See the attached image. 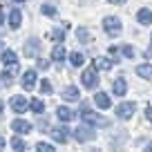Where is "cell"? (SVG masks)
<instances>
[{
	"mask_svg": "<svg viewBox=\"0 0 152 152\" xmlns=\"http://www.w3.org/2000/svg\"><path fill=\"white\" fill-rule=\"evenodd\" d=\"M103 29L107 36H119L123 31V25H121L119 18H114V16H105L103 18Z\"/></svg>",
	"mask_w": 152,
	"mask_h": 152,
	"instance_id": "6da1fadb",
	"label": "cell"
},
{
	"mask_svg": "<svg viewBox=\"0 0 152 152\" xmlns=\"http://www.w3.org/2000/svg\"><path fill=\"white\" fill-rule=\"evenodd\" d=\"M81 81H83V87H87V90H96V87H99V74H96V67H87V69L81 74Z\"/></svg>",
	"mask_w": 152,
	"mask_h": 152,
	"instance_id": "7a4b0ae2",
	"label": "cell"
},
{
	"mask_svg": "<svg viewBox=\"0 0 152 152\" xmlns=\"http://www.w3.org/2000/svg\"><path fill=\"white\" fill-rule=\"evenodd\" d=\"M81 121H85L87 125H99V123L107 125V121H105V119H101V116H99L96 112L87 110V105H83V110H81Z\"/></svg>",
	"mask_w": 152,
	"mask_h": 152,
	"instance_id": "3957f363",
	"label": "cell"
},
{
	"mask_svg": "<svg viewBox=\"0 0 152 152\" xmlns=\"http://www.w3.org/2000/svg\"><path fill=\"white\" fill-rule=\"evenodd\" d=\"M134 110H137V105H134L132 101H125V103H121L119 107H116V116L123 119V121H128V119L134 116Z\"/></svg>",
	"mask_w": 152,
	"mask_h": 152,
	"instance_id": "277c9868",
	"label": "cell"
},
{
	"mask_svg": "<svg viewBox=\"0 0 152 152\" xmlns=\"http://www.w3.org/2000/svg\"><path fill=\"white\" fill-rule=\"evenodd\" d=\"M9 107H11V112H16V114H23V112H27L29 103H27V99H25V96H11V101H9Z\"/></svg>",
	"mask_w": 152,
	"mask_h": 152,
	"instance_id": "5b68a950",
	"label": "cell"
},
{
	"mask_svg": "<svg viewBox=\"0 0 152 152\" xmlns=\"http://www.w3.org/2000/svg\"><path fill=\"white\" fill-rule=\"evenodd\" d=\"M74 137H76V141L85 143V141H92V139L96 137V132L92 128H87V125H83V128H76L74 130Z\"/></svg>",
	"mask_w": 152,
	"mask_h": 152,
	"instance_id": "8992f818",
	"label": "cell"
},
{
	"mask_svg": "<svg viewBox=\"0 0 152 152\" xmlns=\"http://www.w3.org/2000/svg\"><path fill=\"white\" fill-rule=\"evenodd\" d=\"M11 130H14L16 134H29L31 132V123H29V121H23V119H16V121H11Z\"/></svg>",
	"mask_w": 152,
	"mask_h": 152,
	"instance_id": "52a82bcc",
	"label": "cell"
},
{
	"mask_svg": "<svg viewBox=\"0 0 152 152\" xmlns=\"http://www.w3.org/2000/svg\"><path fill=\"white\" fill-rule=\"evenodd\" d=\"M38 52H40V40L38 38H29L27 43H25V54L29 58H34V56H38Z\"/></svg>",
	"mask_w": 152,
	"mask_h": 152,
	"instance_id": "ba28073f",
	"label": "cell"
},
{
	"mask_svg": "<svg viewBox=\"0 0 152 152\" xmlns=\"http://www.w3.org/2000/svg\"><path fill=\"white\" fill-rule=\"evenodd\" d=\"M56 116H58V121H63V123H67V121H74V119H76V112H72L69 107H65V105H61V107L56 110Z\"/></svg>",
	"mask_w": 152,
	"mask_h": 152,
	"instance_id": "9c48e42d",
	"label": "cell"
},
{
	"mask_svg": "<svg viewBox=\"0 0 152 152\" xmlns=\"http://www.w3.org/2000/svg\"><path fill=\"white\" fill-rule=\"evenodd\" d=\"M34 85H36V72H34V69H27V72L23 74V87L29 92V90H34Z\"/></svg>",
	"mask_w": 152,
	"mask_h": 152,
	"instance_id": "30bf717a",
	"label": "cell"
},
{
	"mask_svg": "<svg viewBox=\"0 0 152 152\" xmlns=\"http://www.w3.org/2000/svg\"><path fill=\"white\" fill-rule=\"evenodd\" d=\"M94 103L99 105V110H110V103H112V101H110V96L105 94V92H96L94 94Z\"/></svg>",
	"mask_w": 152,
	"mask_h": 152,
	"instance_id": "8fae6325",
	"label": "cell"
},
{
	"mask_svg": "<svg viewBox=\"0 0 152 152\" xmlns=\"http://www.w3.org/2000/svg\"><path fill=\"white\" fill-rule=\"evenodd\" d=\"M52 139L58 143H67L69 132H67V128H52Z\"/></svg>",
	"mask_w": 152,
	"mask_h": 152,
	"instance_id": "7c38bea8",
	"label": "cell"
},
{
	"mask_svg": "<svg viewBox=\"0 0 152 152\" xmlns=\"http://www.w3.org/2000/svg\"><path fill=\"white\" fill-rule=\"evenodd\" d=\"M63 99H65V101H78V99H81V92H78V87H76V85L65 87V90H63Z\"/></svg>",
	"mask_w": 152,
	"mask_h": 152,
	"instance_id": "4fadbf2b",
	"label": "cell"
},
{
	"mask_svg": "<svg viewBox=\"0 0 152 152\" xmlns=\"http://www.w3.org/2000/svg\"><path fill=\"white\" fill-rule=\"evenodd\" d=\"M20 23H23V14H20V9H11L9 11V27L11 29H18Z\"/></svg>",
	"mask_w": 152,
	"mask_h": 152,
	"instance_id": "5bb4252c",
	"label": "cell"
},
{
	"mask_svg": "<svg viewBox=\"0 0 152 152\" xmlns=\"http://www.w3.org/2000/svg\"><path fill=\"white\" fill-rule=\"evenodd\" d=\"M65 56H67V52H65V47H63L61 43L56 45V47L52 49V61L54 63H61V61H65Z\"/></svg>",
	"mask_w": 152,
	"mask_h": 152,
	"instance_id": "9a60e30c",
	"label": "cell"
},
{
	"mask_svg": "<svg viewBox=\"0 0 152 152\" xmlns=\"http://www.w3.org/2000/svg\"><path fill=\"white\" fill-rule=\"evenodd\" d=\"M112 90H114V94H116V96L128 94V85H125V81H123V78H116V81L112 83Z\"/></svg>",
	"mask_w": 152,
	"mask_h": 152,
	"instance_id": "2e32d148",
	"label": "cell"
},
{
	"mask_svg": "<svg viewBox=\"0 0 152 152\" xmlns=\"http://www.w3.org/2000/svg\"><path fill=\"white\" fill-rule=\"evenodd\" d=\"M137 20H139L141 25H152V11H150V9H145V7H143V9H139Z\"/></svg>",
	"mask_w": 152,
	"mask_h": 152,
	"instance_id": "e0dca14e",
	"label": "cell"
},
{
	"mask_svg": "<svg viewBox=\"0 0 152 152\" xmlns=\"http://www.w3.org/2000/svg\"><path fill=\"white\" fill-rule=\"evenodd\" d=\"M112 65H114V63L110 61V58H103V56L94 58V67H96V69H112Z\"/></svg>",
	"mask_w": 152,
	"mask_h": 152,
	"instance_id": "ac0fdd59",
	"label": "cell"
},
{
	"mask_svg": "<svg viewBox=\"0 0 152 152\" xmlns=\"http://www.w3.org/2000/svg\"><path fill=\"white\" fill-rule=\"evenodd\" d=\"M137 74L141 76V78H148V81H150V78H152V65H148V63L137 65Z\"/></svg>",
	"mask_w": 152,
	"mask_h": 152,
	"instance_id": "d6986e66",
	"label": "cell"
},
{
	"mask_svg": "<svg viewBox=\"0 0 152 152\" xmlns=\"http://www.w3.org/2000/svg\"><path fill=\"white\" fill-rule=\"evenodd\" d=\"M29 107H31V112H36V114L45 112V103L40 99H31V101H29Z\"/></svg>",
	"mask_w": 152,
	"mask_h": 152,
	"instance_id": "ffe728a7",
	"label": "cell"
},
{
	"mask_svg": "<svg viewBox=\"0 0 152 152\" xmlns=\"http://www.w3.org/2000/svg\"><path fill=\"white\" fill-rule=\"evenodd\" d=\"M69 63H72L74 67H81L83 63H85V56H83L81 52H72V54H69Z\"/></svg>",
	"mask_w": 152,
	"mask_h": 152,
	"instance_id": "44dd1931",
	"label": "cell"
},
{
	"mask_svg": "<svg viewBox=\"0 0 152 152\" xmlns=\"http://www.w3.org/2000/svg\"><path fill=\"white\" fill-rule=\"evenodd\" d=\"M16 61H18V56H16L14 49H5V52H2V63H5V65H9V63H16Z\"/></svg>",
	"mask_w": 152,
	"mask_h": 152,
	"instance_id": "7402d4cb",
	"label": "cell"
},
{
	"mask_svg": "<svg viewBox=\"0 0 152 152\" xmlns=\"http://www.w3.org/2000/svg\"><path fill=\"white\" fill-rule=\"evenodd\" d=\"M11 148H14L16 152H23L27 145H25V141H23L20 137H14V139H11Z\"/></svg>",
	"mask_w": 152,
	"mask_h": 152,
	"instance_id": "603a6c76",
	"label": "cell"
},
{
	"mask_svg": "<svg viewBox=\"0 0 152 152\" xmlns=\"http://www.w3.org/2000/svg\"><path fill=\"white\" fill-rule=\"evenodd\" d=\"M11 83H14V76H11L9 72H5V74L0 76V87H9Z\"/></svg>",
	"mask_w": 152,
	"mask_h": 152,
	"instance_id": "cb8c5ba5",
	"label": "cell"
},
{
	"mask_svg": "<svg viewBox=\"0 0 152 152\" xmlns=\"http://www.w3.org/2000/svg\"><path fill=\"white\" fill-rule=\"evenodd\" d=\"M36 152H56V150H54V145H49V143L40 141V143H36Z\"/></svg>",
	"mask_w": 152,
	"mask_h": 152,
	"instance_id": "d4e9b609",
	"label": "cell"
},
{
	"mask_svg": "<svg viewBox=\"0 0 152 152\" xmlns=\"http://www.w3.org/2000/svg\"><path fill=\"white\" fill-rule=\"evenodd\" d=\"M40 11H43L45 16H49V18L56 16V7H54V5H43V7H40Z\"/></svg>",
	"mask_w": 152,
	"mask_h": 152,
	"instance_id": "484cf974",
	"label": "cell"
},
{
	"mask_svg": "<svg viewBox=\"0 0 152 152\" xmlns=\"http://www.w3.org/2000/svg\"><path fill=\"white\" fill-rule=\"evenodd\" d=\"M40 92H43V94H52V83H49L47 78L40 81Z\"/></svg>",
	"mask_w": 152,
	"mask_h": 152,
	"instance_id": "4316f807",
	"label": "cell"
},
{
	"mask_svg": "<svg viewBox=\"0 0 152 152\" xmlns=\"http://www.w3.org/2000/svg\"><path fill=\"white\" fill-rule=\"evenodd\" d=\"M121 52H123L125 58H134V47H132V45H123V47H121Z\"/></svg>",
	"mask_w": 152,
	"mask_h": 152,
	"instance_id": "83f0119b",
	"label": "cell"
},
{
	"mask_svg": "<svg viewBox=\"0 0 152 152\" xmlns=\"http://www.w3.org/2000/svg\"><path fill=\"white\" fill-rule=\"evenodd\" d=\"M36 65H38V69H47V67H49V61H47V58H38Z\"/></svg>",
	"mask_w": 152,
	"mask_h": 152,
	"instance_id": "f1b7e54d",
	"label": "cell"
},
{
	"mask_svg": "<svg viewBox=\"0 0 152 152\" xmlns=\"http://www.w3.org/2000/svg\"><path fill=\"white\" fill-rule=\"evenodd\" d=\"M52 38L61 43V40H63V29H54V31H52Z\"/></svg>",
	"mask_w": 152,
	"mask_h": 152,
	"instance_id": "f546056e",
	"label": "cell"
},
{
	"mask_svg": "<svg viewBox=\"0 0 152 152\" xmlns=\"http://www.w3.org/2000/svg\"><path fill=\"white\" fill-rule=\"evenodd\" d=\"M76 34H78V40H87V31L85 29H78Z\"/></svg>",
	"mask_w": 152,
	"mask_h": 152,
	"instance_id": "4dcf8cb0",
	"label": "cell"
},
{
	"mask_svg": "<svg viewBox=\"0 0 152 152\" xmlns=\"http://www.w3.org/2000/svg\"><path fill=\"white\" fill-rule=\"evenodd\" d=\"M145 119H148V121H152V105L145 110Z\"/></svg>",
	"mask_w": 152,
	"mask_h": 152,
	"instance_id": "1f68e13d",
	"label": "cell"
},
{
	"mask_svg": "<svg viewBox=\"0 0 152 152\" xmlns=\"http://www.w3.org/2000/svg\"><path fill=\"white\" fill-rule=\"evenodd\" d=\"M110 5H125V0H107Z\"/></svg>",
	"mask_w": 152,
	"mask_h": 152,
	"instance_id": "d6a6232c",
	"label": "cell"
},
{
	"mask_svg": "<svg viewBox=\"0 0 152 152\" xmlns=\"http://www.w3.org/2000/svg\"><path fill=\"white\" fill-rule=\"evenodd\" d=\"M0 150H5V139L0 137Z\"/></svg>",
	"mask_w": 152,
	"mask_h": 152,
	"instance_id": "836d02e7",
	"label": "cell"
},
{
	"mask_svg": "<svg viewBox=\"0 0 152 152\" xmlns=\"http://www.w3.org/2000/svg\"><path fill=\"white\" fill-rule=\"evenodd\" d=\"M5 23V14H2V11H0V25Z\"/></svg>",
	"mask_w": 152,
	"mask_h": 152,
	"instance_id": "e575fe53",
	"label": "cell"
},
{
	"mask_svg": "<svg viewBox=\"0 0 152 152\" xmlns=\"http://www.w3.org/2000/svg\"><path fill=\"white\" fill-rule=\"evenodd\" d=\"M143 152H152V143H150V145H148V148H145Z\"/></svg>",
	"mask_w": 152,
	"mask_h": 152,
	"instance_id": "d590c367",
	"label": "cell"
},
{
	"mask_svg": "<svg viewBox=\"0 0 152 152\" xmlns=\"http://www.w3.org/2000/svg\"><path fill=\"white\" fill-rule=\"evenodd\" d=\"M2 107H5V103H2V101H0V116H2Z\"/></svg>",
	"mask_w": 152,
	"mask_h": 152,
	"instance_id": "8d00e7d4",
	"label": "cell"
},
{
	"mask_svg": "<svg viewBox=\"0 0 152 152\" xmlns=\"http://www.w3.org/2000/svg\"><path fill=\"white\" fill-rule=\"evenodd\" d=\"M87 152H101V150H99V148H92V150H87Z\"/></svg>",
	"mask_w": 152,
	"mask_h": 152,
	"instance_id": "74e56055",
	"label": "cell"
},
{
	"mask_svg": "<svg viewBox=\"0 0 152 152\" xmlns=\"http://www.w3.org/2000/svg\"><path fill=\"white\" fill-rule=\"evenodd\" d=\"M14 2H25V0H14Z\"/></svg>",
	"mask_w": 152,
	"mask_h": 152,
	"instance_id": "f35d334b",
	"label": "cell"
}]
</instances>
